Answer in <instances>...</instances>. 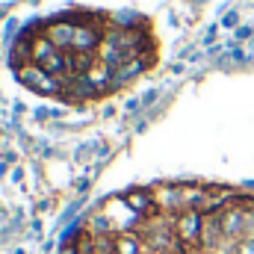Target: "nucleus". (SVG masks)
I'll list each match as a JSON object with an SVG mask.
<instances>
[{
  "instance_id": "nucleus-1",
  "label": "nucleus",
  "mask_w": 254,
  "mask_h": 254,
  "mask_svg": "<svg viewBox=\"0 0 254 254\" xmlns=\"http://www.w3.org/2000/svg\"><path fill=\"white\" fill-rule=\"evenodd\" d=\"M154 65L145 30L113 24L104 15H65L27 30L15 48L24 86L65 101L104 98Z\"/></svg>"
},
{
  "instance_id": "nucleus-2",
  "label": "nucleus",
  "mask_w": 254,
  "mask_h": 254,
  "mask_svg": "<svg viewBox=\"0 0 254 254\" xmlns=\"http://www.w3.org/2000/svg\"><path fill=\"white\" fill-rule=\"evenodd\" d=\"M204 213L198 210H184L178 213V240L187 249H201V234H204Z\"/></svg>"
},
{
  "instance_id": "nucleus-3",
  "label": "nucleus",
  "mask_w": 254,
  "mask_h": 254,
  "mask_svg": "<svg viewBox=\"0 0 254 254\" xmlns=\"http://www.w3.org/2000/svg\"><path fill=\"white\" fill-rule=\"evenodd\" d=\"M113 249H116V254H145V243L136 231H127V234L113 237Z\"/></svg>"
},
{
  "instance_id": "nucleus-4",
  "label": "nucleus",
  "mask_w": 254,
  "mask_h": 254,
  "mask_svg": "<svg viewBox=\"0 0 254 254\" xmlns=\"http://www.w3.org/2000/svg\"><path fill=\"white\" fill-rule=\"evenodd\" d=\"M234 254H254V243H252V240H243V243H237Z\"/></svg>"
}]
</instances>
